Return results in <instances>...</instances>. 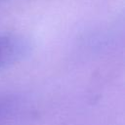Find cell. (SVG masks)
Here are the masks:
<instances>
[{
	"label": "cell",
	"mask_w": 125,
	"mask_h": 125,
	"mask_svg": "<svg viewBox=\"0 0 125 125\" xmlns=\"http://www.w3.org/2000/svg\"><path fill=\"white\" fill-rule=\"evenodd\" d=\"M29 44L16 35L0 36V68L22 59L28 53Z\"/></svg>",
	"instance_id": "1"
},
{
	"label": "cell",
	"mask_w": 125,
	"mask_h": 125,
	"mask_svg": "<svg viewBox=\"0 0 125 125\" xmlns=\"http://www.w3.org/2000/svg\"><path fill=\"white\" fill-rule=\"evenodd\" d=\"M8 107V101L4 99H0V115L5 112Z\"/></svg>",
	"instance_id": "2"
}]
</instances>
